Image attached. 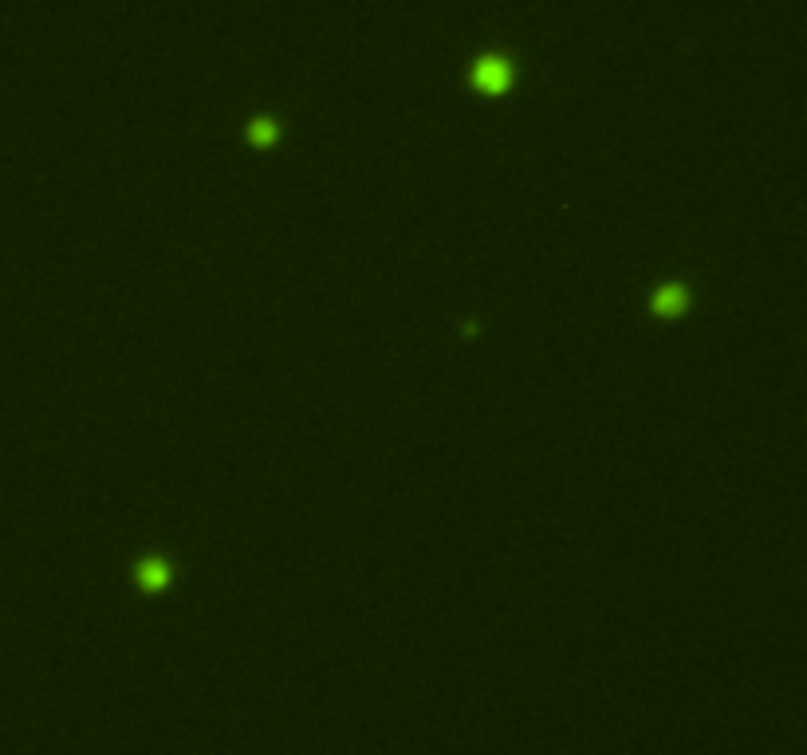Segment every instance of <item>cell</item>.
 I'll list each match as a JSON object with an SVG mask.
<instances>
[{
    "mask_svg": "<svg viewBox=\"0 0 807 755\" xmlns=\"http://www.w3.org/2000/svg\"><path fill=\"white\" fill-rule=\"evenodd\" d=\"M473 75H477V83H481V87L496 91V87H504V83H508V56H501V52L481 56V59H477V67H473Z\"/></svg>",
    "mask_w": 807,
    "mask_h": 755,
    "instance_id": "cell-1",
    "label": "cell"
},
{
    "mask_svg": "<svg viewBox=\"0 0 807 755\" xmlns=\"http://www.w3.org/2000/svg\"><path fill=\"white\" fill-rule=\"evenodd\" d=\"M681 304H686V287H681V284H666V287H657V292H654V307L657 311H678Z\"/></svg>",
    "mask_w": 807,
    "mask_h": 755,
    "instance_id": "cell-2",
    "label": "cell"
},
{
    "mask_svg": "<svg viewBox=\"0 0 807 755\" xmlns=\"http://www.w3.org/2000/svg\"><path fill=\"white\" fill-rule=\"evenodd\" d=\"M139 574H142V583H166V574H170V566H166V559H158V555H150V559H142L139 563Z\"/></svg>",
    "mask_w": 807,
    "mask_h": 755,
    "instance_id": "cell-3",
    "label": "cell"
},
{
    "mask_svg": "<svg viewBox=\"0 0 807 755\" xmlns=\"http://www.w3.org/2000/svg\"><path fill=\"white\" fill-rule=\"evenodd\" d=\"M248 134H253L256 142H268V138H276V119H268V115L253 119V126H248Z\"/></svg>",
    "mask_w": 807,
    "mask_h": 755,
    "instance_id": "cell-4",
    "label": "cell"
}]
</instances>
